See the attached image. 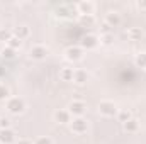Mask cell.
Masks as SVG:
<instances>
[{
    "instance_id": "1",
    "label": "cell",
    "mask_w": 146,
    "mask_h": 144,
    "mask_svg": "<svg viewBox=\"0 0 146 144\" xmlns=\"http://www.w3.org/2000/svg\"><path fill=\"white\" fill-rule=\"evenodd\" d=\"M5 108L12 115H21L26 110V102L22 98H19V97H10V98L5 100Z\"/></svg>"
},
{
    "instance_id": "2",
    "label": "cell",
    "mask_w": 146,
    "mask_h": 144,
    "mask_svg": "<svg viewBox=\"0 0 146 144\" xmlns=\"http://www.w3.org/2000/svg\"><path fill=\"white\" fill-rule=\"evenodd\" d=\"M68 126L73 134H85L88 131V120L85 117H73Z\"/></svg>"
},
{
    "instance_id": "3",
    "label": "cell",
    "mask_w": 146,
    "mask_h": 144,
    "mask_svg": "<svg viewBox=\"0 0 146 144\" xmlns=\"http://www.w3.org/2000/svg\"><path fill=\"white\" fill-rule=\"evenodd\" d=\"M99 114L102 115V117H114V115H117V112H119V108L117 105L112 102V100H102L100 104H99Z\"/></svg>"
},
{
    "instance_id": "4",
    "label": "cell",
    "mask_w": 146,
    "mask_h": 144,
    "mask_svg": "<svg viewBox=\"0 0 146 144\" xmlns=\"http://www.w3.org/2000/svg\"><path fill=\"white\" fill-rule=\"evenodd\" d=\"M66 110L72 114V117H83V114L87 110V104L83 100H73V102L68 104Z\"/></svg>"
},
{
    "instance_id": "5",
    "label": "cell",
    "mask_w": 146,
    "mask_h": 144,
    "mask_svg": "<svg viewBox=\"0 0 146 144\" xmlns=\"http://www.w3.org/2000/svg\"><path fill=\"white\" fill-rule=\"evenodd\" d=\"M46 56H48V48L42 44H34L29 49V58L34 61H42V59H46Z\"/></svg>"
},
{
    "instance_id": "6",
    "label": "cell",
    "mask_w": 146,
    "mask_h": 144,
    "mask_svg": "<svg viewBox=\"0 0 146 144\" xmlns=\"http://www.w3.org/2000/svg\"><path fill=\"white\" fill-rule=\"evenodd\" d=\"M83 54H85V51H83L80 46H70V48H66V51H65V58H66L68 61H72V63H76V61L83 59Z\"/></svg>"
},
{
    "instance_id": "7",
    "label": "cell",
    "mask_w": 146,
    "mask_h": 144,
    "mask_svg": "<svg viewBox=\"0 0 146 144\" xmlns=\"http://www.w3.org/2000/svg\"><path fill=\"white\" fill-rule=\"evenodd\" d=\"M100 44V41H99V36H95V34H87V36L82 39V42H80V48L85 51H92V49H95L97 46Z\"/></svg>"
},
{
    "instance_id": "8",
    "label": "cell",
    "mask_w": 146,
    "mask_h": 144,
    "mask_svg": "<svg viewBox=\"0 0 146 144\" xmlns=\"http://www.w3.org/2000/svg\"><path fill=\"white\" fill-rule=\"evenodd\" d=\"M76 12L80 15H94L95 12V3L90 0H82L76 3Z\"/></svg>"
},
{
    "instance_id": "9",
    "label": "cell",
    "mask_w": 146,
    "mask_h": 144,
    "mask_svg": "<svg viewBox=\"0 0 146 144\" xmlns=\"http://www.w3.org/2000/svg\"><path fill=\"white\" fill-rule=\"evenodd\" d=\"M53 117H54V122H56V124H70L72 119H73L72 114H70L66 108H60V110H56Z\"/></svg>"
},
{
    "instance_id": "10",
    "label": "cell",
    "mask_w": 146,
    "mask_h": 144,
    "mask_svg": "<svg viewBox=\"0 0 146 144\" xmlns=\"http://www.w3.org/2000/svg\"><path fill=\"white\" fill-rule=\"evenodd\" d=\"M15 132L12 129H0V144H14Z\"/></svg>"
},
{
    "instance_id": "11",
    "label": "cell",
    "mask_w": 146,
    "mask_h": 144,
    "mask_svg": "<svg viewBox=\"0 0 146 144\" xmlns=\"http://www.w3.org/2000/svg\"><path fill=\"white\" fill-rule=\"evenodd\" d=\"M104 24H107L109 27H117L119 24H121V15H119V12H115V10H110L106 14V22Z\"/></svg>"
},
{
    "instance_id": "12",
    "label": "cell",
    "mask_w": 146,
    "mask_h": 144,
    "mask_svg": "<svg viewBox=\"0 0 146 144\" xmlns=\"http://www.w3.org/2000/svg\"><path fill=\"white\" fill-rule=\"evenodd\" d=\"M87 80H88V73L85 71V70H82V68H76V70H75V73H73V83H76V85H85Z\"/></svg>"
},
{
    "instance_id": "13",
    "label": "cell",
    "mask_w": 146,
    "mask_h": 144,
    "mask_svg": "<svg viewBox=\"0 0 146 144\" xmlns=\"http://www.w3.org/2000/svg\"><path fill=\"white\" fill-rule=\"evenodd\" d=\"M122 127H124V131H126V132L134 134V132H138V131H139V120H138L136 117H133V119H129L127 122H124V124H122Z\"/></svg>"
},
{
    "instance_id": "14",
    "label": "cell",
    "mask_w": 146,
    "mask_h": 144,
    "mask_svg": "<svg viewBox=\"0 0 146 144\" xmlns=\"http://www.w3.org/2000/svg\"><path fill=\"white\" fill-rule=\"evenodd\" d=\"M12 34L15 37H19L21 41H24V39H27V37L31 36V29L27 26H17V27H14Z\"/></svg>"
},
{
    "instance_id": "15",
    "label": "cell",
    "mask_w": 146,
    "mask_h": 144,
    "mask_svg": "<svg viewBox=\"0 0 146 144\" xmlns=\"http://www.w3.org/2000/svg\"><path fill=\"white\" fill-rule=\"evenodd\" d=\"M127 37L131 41H139L143 37V29L141 27H129L127 29Z\"/></svg>"
},
{
    "instance_id": "16",
    "label": "cell",
    "mask_w": 146,
    "mask_h": 144,
    "mask_svg": "<svg viewBox=\"0 0 146 144\" xmlns=\"http://www.w3.org/2000/svg\"><path fill=\"white\" fill-rule=\"evenodd\" d=\"M73 73H75L73 68H68V66L61 68V70H60V78H61V81H73Z\"/></svg>"
},
{
    "instance_id": "17",
    "label": "cell",
    "mask_w": 146,
    "mask_h": 144,
    "mask_svg": "<svg viewBox=\"0 0 146 144\" xmlns=\"http://www.w3.org/2000/svg\"><path fill=\"white\" fill-rule=\"evenodd\" d=\"M95 22H97L95 15H80V24L83 27H94Z\"/></svg>"
},
{
    "instance_id": "18",
    "label": "cell",
    "mask_w": 146,
    "mask_h": 144,
    "mask_svg": "<svg viewBox=\"0 0 146 144\" xmlns=\"http://www.w3.org/2000/svg\"><path fill=\"white\" fill-rule=\"evenodd\" d=\"M134 65L138 68H145L146 70V51H141L134 56Z\"/></svg>"
},
{
    "instance_id": "19",
    "label": "cell",
    "mask_w": 146,
    "mask_h": 144,
    "mask_svg": "<svg viewBox=\"0 0 146 144\" xmlns=\"http://www.w3.org/2000/svg\"><path fill=\"white\" fill-rule=\"evenodd\" d=\"M117 119H119V122H127L129 119H133V115H131V112L129 110H126V108H119V112H117Z\"/></svg>"
},
{
    "instance_id": "20",
    "label": "cell",
    "mask_w": 146,
    "mask_h": 144,
    "mask_svg": "<svg viewBox=\"0 0 146 144\" xmlns=\"http://www.w3.org/2000/svg\"><path fill=\"white\" fill-rule=\"evenodd\" d=\"M7 46H9L10 49H14V51H17V49H21V46H22V41H21L19 37L12 36V37H10V41L7 42Z\"/></svg>"
},
{
    "instance_id": "21",
    "label": "cell",
    "mask_w": 146,
    "mask_h": 144,
    "mask_svg": "<svg viewBox=\"0 0 146 144\" xmlns=\"http://www.w3.org/2000/svg\"><path fill=\"white\" fill-rule=\"evenodd\" d=\"M99 41H100L102 46H110V44L114 42V34H112V32H109V34H100Z\"/></svg>"
},
{
    "instance_id": "22",
    "label": "cell",
    "mask_w": 146,
    "mask_h": 144,
    "mask_svg": "<svg viewBox=\"0 0 146 144\" xmlns=\"http://www.w3.org/2000/svg\"><path fill=\"white\" fill-rule=\"evenodd\" d=\"M0 56H2V58H5V59H12V58L15 56V51H14V49H10L9 46H5V48H2Z\"/></svg>"
},
{
    "instance_id": "23",
    "label": "cell",
    "mask_w": 146,
    "mask_h": 144,
    "mask_svg": "<svg viewBox=\"0 0 146 144\" xmlns=\"http://www.w3.org/2000/svg\"><path fill=\"white\" fill-rule=\"evenodd\" d=\"M7 98H10V92H9V88L3 85V83H0V100H7Z\"/></svg>"
},
{
    "instance_id": "24",
    "label": "cell",
    "mask_w": 146,
    "mask_h": 144,
    "mask_svg": "<svg viewBox=\"0 0 146 144\" xmlns=\"http://www.w3.org/2000/svg\"><path fill=\"white\" fill-rule=\"evenodd\" d=\"M14 36L10 31H5V29H0V41H5V42H9L10 41V37Z\"/></svg>"
},
{
    "instance_id": "25",
    "label": "cell",
    "mask_w": 146,
    "mask_h": 144,
    "mask_svg": "<svg viewBox=\"0 0 146 144\" xmlns=\"http://www.w3.org/2000/svg\"><path fill=\"white\" fill-rule=\"evenodd\" d=\"M34 144H53V139L49 136H41L34 141Z\"/></svg>"
},
{
    "instance_id": "26",
    "label": "cell",
    "mask_w": 146,
    "mask_h": 144,
    "mask_svg": "<svg viewBox=\"0 0 146 144\" xmlns=\"http://www.w3.org/2000/svg\"><path fill=\"white\" fill-rule=\"evenodd\" d=\"M0 129H10V119L0 117Z\"/></svg>"
},
{
    "instance_id": "27",
    "label": "cell",
    "mask_w": 146,
    "mask_h": 144,
    "mask_svg": "<svg viewBox=\"0 0 146 144\" xmlns=\"http://www.w3.org/2000/svg\"><path fill=\"white\" fill-rule=\"evenodd\" d=\"M136 5H138V9H141V10H146V2H145V0H139Z\"/></svg>"
},
{
    "instance_id": "28",
    "label": "cell",
    "mask_w": 146,
    "mask_h": 144,
    "mask_svg": "<svg viewBox=\"0 0 146 144\" xmlns=\"http://www.w3.org/2000/svg\"><path fill=\"white\" fill-rule=\"evenodd\" d=\"M15 144H34V143H33V141H29V139H19Z\"/></svg>"
},
{
    "instance_id": "29",
    "label": "cell",
    "mask_w": 146,
    "mask_h": 144,
    "mask_svg": "<svg viewBox=\"0 0 146 144\" xmlns=\"http://www.w3.org/2000/svg\"><path fill=\"white\" fill-rule=\"evenodd\" d=\"M0 53H2V48H0Z\"/></svg>"
},
{
    "instance_id": "30",
    "label": "cell",
    "mask_w": 146,
    "mask_h": 144,
    "mask_svg": "<svg viewBox=\"0 0 146 144\" xmlns=\"http://www.w3.org/2000/svg\"><path fill=\"white\" fill-rule=\"evenodd\" d=\"M0 22H2V20H0Z\"/></svg>"
}]
</instances>
